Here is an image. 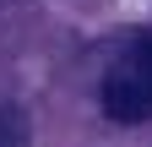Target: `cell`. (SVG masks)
<instances>
[{"label":"cell","mask_w":152,"mask_h":147,"mask_svg":"<svg viewBox=\"0 0 152 147\" xmlns=\"http://www.w3.org/2000/svg\"><path fill=\"white\" fill-rule=\"evenodd\" d=\"M98 98H103V115L114 125H141V120H152V76H147V71H114Z\"/></svg>","instance_id":"1"},{"label":"cell","mask_w":152,"mask_h":147,"mask_svg":"<svg viewBox=\"0 0 152 147\" xmlns=\"http://www.w3.org/2000/svg\"><path fill=\"white\" fill-rule=\"evenodd\" d=\"M141 65L152 71V33H147V38H141Z\"/></svg>","instance_id":"2"}]
</instances>
